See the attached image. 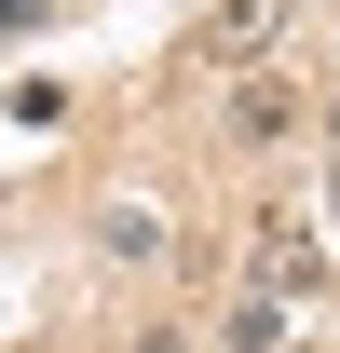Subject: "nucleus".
Wrapping results in <instances>:
<instances>
[{"instance_id": "1", "label": "nucleus", "mask_w": 340, "mask_h": 353, "mask_svg": "<svg viewBox=\"0 0 340 353\" xmlns=\"http://www.w3.org/2000/svg\"><path fill=\"white\" fill-rule=\"evenodd\" d=\"M232 136H245V150L299 136V82H232Z\"/></svg>"}, {"instance_id": "2", "label": "nucleus", "mask_w": 340, "mask_h": 353, "mask_svg": "<svg viewBox=\"0 0 340 353\" xmlns=\"http://www.w3.org/2000/svg\"><path fill=\"white\" fill-rule=\"evenodd\" d=\"M258 285H313V231L299 218H258Z\"/></svg>"}, {"instance_id": "3", "label": "nucleus", "mask_w": 340, "mask_h": 353, "mask_svg": "<svg viewBox=\"0 0 340 353\" xmlns=\"http://www.w3.org/2000/svg\"><path fill=\"white\" fill-rule=\"evenodd\" d=\"M95 245H109V259H164V218H150V204H109Z\"/></svg>"}, {"instance_id": "4", "label": "nucleus", "mask_w": 340, "mask_h": 353, "mask_svg": "<svg viewBox=\"0 0 340 353\" xmlns=\"http://www.w3.org/2000/svg\"><path fill=\"white\" fill-rule=\"evenodd\" d=\"M272 28H286L272 0H232V14H218V54H272Z\"/></svg>"}, {"instance_id": "5", "label": "nucleus", "mask_w": 340, "mask_h": 353, "mask_svg": "<svg viewBox=\"0 0 340 353\" xmlns=\"http://www.w3.org/2000/svg\"><path fill=\"white\" fill-rule=\"evenodd\" d=\"M327 218H340V163H327Z\"/></svg>"}]
</instances>
